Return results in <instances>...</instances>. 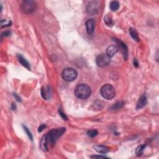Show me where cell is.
I'll return each instance as SVG.
<instances>
[{
	"instance_id": "ba28073f",
	"label": "cell",
	"mask_w": 159,
	"mask_h": 159,
	"mask_svg": "<svg viewBox=\"0 0 159 159\" xmlns=\"http://www.w3.org/2000/svg\"><path fill=\"white\" fill-rule=\"evenodd\" d=\"M114 41H115L116 42H117V44L118 45V49H120L121 50V51L123 53V55H124V59L126 60L128 59V47H127L126 45L123 42L121 41L119 39H117L114 38Z\"/></svg>"
},
{
	"instance_id": "cb8c5ba5",
	"label": "cell",
	"mask_w": 159,
	"mask_h": 159,
	"mask_svg": "<svg viewBox=\"0 0 159 159\" xmlns=\"http://www.w3.org/2000/svg\"><path fill=\"white\" fill-rule=\"evenodd\" d=\"M45 128H46V125H45V124H42V125H41L39 127V128H38V132H42V130H43Z\"/></svg>"
},
{
	"instance_id": "6da1fadb",
	"label": "cell",
	"mask_w": 159,
	"mask_h": 159,
	"mask_svg": "<svg viewBox=\"0 0 159 159\" xmlns=\"http://www.w3.org/2000/svg\"><path fill=\"white\" fill-rule=\"evenodd\" d=\"M66 129L64 128L59 129H54L50 130L48 133L44 135L42 137L40 146L41 149L44 152H47L51 147L55 144L56 141L58 140L60 137L65 132Z\"/></svg>"
},
{
	"instance_id": "8fae6325",
	"label": "cell",
	"mask_w": 159,
	"mask_h": 159,
	"mask_svg": "<svg viewBox=\"0 0 159 159\" xmlns=\"http://www.w3.org/2000/svg\"><path fill=\"white\" fill-rule=\"evenodd\" d=\"M119 51V49L117 45H111L106 49V55L109 57L112 58L116 53Z\"/></svg>"
},
{
	"instance_id": "484cf974",
	"label": "cell",
	"mask_w": 159,
	"mask_h": 159,
	"mask_svg": "<svg viewBox=\"0 0 159 159\" xmlns=\"http://www.w3.org/2000/svg\"><path fill=\"white\" fill-rule=\"evenodd\" d=\"M10 35H11V32L9 31H5L2 34L3 36H10Z\"/></svg>"
},
{
	"instance_id": "603a6c76",
	"label": "cell",
	"mask_w": 159,
	"mask_h": 159,
	"mask_svg": "<svg viewBox=\"0 0 159 159\" xmlns=\"http://www.w3.org/2000/svg\"><path fill=\"white\" fill-rule=\"evenodd\" d=\"M59 114H60V116H61V117H62L63 119H64V120H67V119H68V118L67 117V116L65 115V113L63 112L61 110V109H59Z\"/></svg>"
},
{
	"instance_id": "8992f818",
	"label": "cell",
	"mask_w": 159,
	"mask_h": 159,
	"mask_svg": "<svg viewBox=\"0 0 159 159\" xmlns=\"http://www.w3.org/2000/svg\"><path fill=\"white\" fill-rule=\"evenodd\" d=\"M100 9V3L96 1L90 2L86 6V12L90 15H95Z\"/></svg>"
},
{
	"instance_id": "9a60e30c",
	"label": "cell",
	"mask_w": 159,
	"mask_h": 159,
	"mask_svg": "<svg viewBox=\"0 0 159 159\" xmlns=\"http://www.w3.org/2000/svg\"><path fill=\"white\" fill-rule=\"evenodd\" d=\"M17 58L18 59L19 62L21 63V65L23 66H24V67H26L27 69H28L29 70H31V65L29 64V63L26 60L24 59L23 57L21 55H17Z\"/></svg>"
},
{
	"instance_id": "5b68a950",
	"label": "cell",
	"mask_w": 159,
	"mask_h": 159,
	"mask_svg": "<svg viewBox=\"0 0 159 159\" xmlns=\"http://www.w3.org/2000/svg\"><path fill=\"white\" fill-rule=\"evenodd\" d=\"M21 8L24 13L27 14L33 13L37 8V3L33 0H25L22 3Z\"/></svg>"
},
{
	"instance_id": "e0dca14e",
	"label": "cell",
	"mask_w": 159,
	"mask_h": 159,
	"mask_svg": "<svg viewBox=\"0 0 159 159\" xmlns=\"http://www.w3.org/2000/svg\"><path fill=\"white\" fill-rule=\"evenodd\" d=\"M129 34L130 35V37H131L134 41H136L137 42H139L140 39L139 37L138 34H137V32L135 29H133V28H130L129 29Z\"/></svg>"
},
{
	"instance_id": "2e32d148",
	"label": "cell",
	"mask_w": 159,
	"mask_h": 159,
	"mask_svg": "<svg viewBox=\"0 0 159 159\" xmlns=\"http://www.w3.org/2000/svg\"><path fill=\"white\" fill-rule=\"evenodd\" d=\"M104 21L106 24V25L109 26V27L112 26L114 24V21H113L112 17L110 14H108V15L105 16L104 18Z\"/></svg>"
},
{
	"instance_id": "83f0119b",
	"label": "cell",
	"mask_w": 159,
	"mask_h": 159,
	"mask_svg": "<svg viewBox=\"0 0 159 159\" xmlns=\"http://www.w3.org/2000/svg\"><path fill=\"white\" fill-rule=\"evenodd\" d=\"M13 95H14V96H15V98L16 99V100L17 101H19V102L21 101V98L16 93H14Z\"/></svg>"
},
{
	"instance_id": "52a82bcc",
	"label": "cell",
	"mask_w": 159,
	"mask_h": 159,
	"mask_svg": "<svg viewBox=\"0 0 159 159\" xmlns=\"http://www.w3.org/2000/svg\"><path fill=\"white\" fill-rule=\"evenodd\" d=\"M111 62V58L106 54L99 55L96 59V63L98 67H105L108 66Z\"/></svg>"
},
{
	"instance_id": "d4e9b609",
	"label": "cell",
	"mask_w": 159,
	"mask_h": 159,
	"mask_svg": "<svg viewBox=\"0 0 159 159\" xmlns=\"http://www.w3.org/2000/svg\"><path fill=\"white\" fill-rule=\"evenodd\" d=\"M91 158H106V157L102 156V155H91Z\"/></svg>"
},
{
	"instance_id": "ffe728a7",
	"label": "cell",
	"mask_w": 159,
	"mask_h": 159,
	"mask_svg": "<svg viewBox=\"0 0 159 159\" xmlns=\"http://www.w3.org/2000/svg\"><path fill=\"white\" fill-rule=\"evenodd\" d=\"M124 105V103L123 101H118L117 103L114 104V105L111 108V110H117V109L122 108Z\"/></svg>"
},
{
	"instance_id": "4316f807",
	"label": "cell",
	"mask_w": 159,
	"mask_h": 159,
	"mask_svg": "<svg viewBox=\"0 0 159 159\" xmlns=\"http://www.w3.org/2000/svg\"><path fill=\"white\" fill-rule=\"evenodd\" d=\"M133 63H134V66L137 68V67H139V63L137 62V61L136 59H134V61H133Z\"/></svg>"
},
{
	"instance_id": "277c9868",
	"label": "cell",
	"mask_w": 159,
	"mask_h": 159,
	"mask_svg": "<svg viewBox=\"0 0 159 159\" xmlns=\"http://www.w3.org/2000/svg\"><path fill=\"white\" fill-rule=\"evenodd\" d=\"M78 76V73L75 69L73 68H66L63 70L62 77L67 82H72L75 80Z\"/></svg>"
},
{
	"instance_id": "9c48e42d",
	"label": "cell",
	"mask_w": 159,
	"mask_h": 159,
	"mask_svg": "<svg viewBox=\"0 0 159 159\" xmlns=\"http://www.w3.org/2000/svg\"><path fill=\"white\" fill-rule=\"evenodd\" d=\"M95 21L93 19H88L86 22V31L88 34H91L94 31L95 27Z\"/></svg>"
},
{
	"instance_id": "7c38bea8",
	"label": "cell",
	"mask_w": 159,
	"mask_h": 159,
	"mask_svg": "<svg viewBox=\"0 0 159 159\" xmlns=\"http://www.w3.org/2000/svg\"><path fill=\"white\" fill-rule=\"evenodd\" d=\"M104 106V103L101 100H98L95 101L94 103L91 106V109H92L94 111H99L101 110Z\"/></svg>"
},
{
	"instance_id": "d6986e66",
	"label": "cell",
	"mask_w": 159,
	"mask_h": 159,
	"mask_svg": "<svg viewBox=\"0 0 159 159\" xmlns=\"http://www.w3.org/2000/svg\"><path fill=\"white\" fill-rule=\"evenodd\" d=\"M109 8L112 11H116L119 8V3L117 1H112L109 4Z\"/></svg>"
},
{
	"instance_id": "44dd1931",
	"label": "cell",
	"mask_w": 159,
	"mask_h": 159,
	"mask_svg": "<svg viewBox=\"0 0 159 159\" xmlns=\"http://www.w3.org/2000/svg\"><path fill=\"white\" fill-rule=\"evenodd\" d=\"M98 134V130H96V129H91V130H88V131L87 132L88 136L90 137H91V138H93V137L96 136Z\"/></svg>"
},
{
	"instance_id": "7402d4cb",
	"label": "cell",
	"mask_w": 159,
	"mask_h": 159,
	"mask_svg": "<svg viewBox=\"0 0 159 159\" xmlns=\"http://www.w3.org/2000/svg\"><path fill=\"white\" fill-rule=\"evenodd\" d=\"M23 128H24V131H25V132L27 134V136L29 137V138L31 140H33V135H32L31 132H30V130H29V129H28V128H27V127L24 126H23Z\"/></svg>"
},
{
	"instance_id": "f1b7e54d",
	"label": "cell",
	"mask_w": 159,
	"mask_h": 159,
	"mask_svg": "<svg viewBox=\"0 0 159 159\" xmlns=\"http://www.w3.org/2000/svg\"><path fill=\"white\" fill-rule=\"evenodd\" d=\"M11 109H13V110H16V105L14 104V103H13L12 104H11Z\"/></svg>"
},
{
	"instance_id": "7a4b0ae2",
	"label": "cell",
	"mask_w": 159,
	"mask_h": 159,
	"mask_svg": "<svg viewBox=\"0 0 159 159\" xmlns=\"http://www.w3.org/2000/svg\"><path fill=\"white\" fill-rule=\"evenodd\" d=\"M91 93V88L86 84L82 83L77 85L74 90L75 96L79 99L85 100L90 96Z\"/></svg>"
},
{
	"instance_id": "ac0fdd59",
	"label": "cell",
	"mask_w": 159,
	"mask_h": 159,
	"mask_svg": "<svg viewBox=\"0 0 159 159\" xmlns=\"http://www.w3.org/2000/svg\"><path fill=\"white\" fill-rule=\"evenodd\" d=\"M146 147V144H142L140 145V146L137 147V148L136 150V154L137 155V156L140 157L143 154L144 150Z\"/></svg>"
},
{
	"instance_id": "3957f363",
	"label": "cell",
	"mask_w": 159,
	"mask_h": 159,
	"mask_svg": "<svg viewBox=\"0 0 159 159\" xmlns=\"http://www.w3.org/2000/svg\"><path fill=\"white\" fill-rule=\"evenodd\" d=\"M100 93L101 96L106 100H110L114 98L116 95V90L111 84H106L101 87Z\"/></svg>"
},
{
	"instance_id": "5bb4252c",
	"label": "cell",
	"mask_w": 159,
	"mask_h": 159,
	"mask_svg": "<svg viewBox=\"0 0 159 159\" xmlns=\"http://www.w3.org/2000/svg\"><path fill=\"white\" fill-rule=\"evenodd\" d=\"M93 148L97 152L100 154H106L110 151V149H109V147L104 146H102V145H100V146H94Z\"/></svg>"
},
{
	"instance_id": "4fadbf2b",
	"label": "cell",
	"mask_w": 159,
	"mask_h": 159,
	"mask_svg": "<svg viewBox=\"0 0 159 159\" xmlns=\"http://www.w3.org/2000/svg\"><path fill=\"white\" fill-rule=\"evenodd\" d=\"M147 97L144 94L142 96H140L139 100H138V101H137L136 104V109H140L141 108H142L147 104Z\"/></svg>"
},
{
	"instance_id": "30bf717a",
	"label": "cell",
	"mask_w": 159,
	"mask_h": 159,
	"mask_svg": "<svg viewBox=\"0 0 159 159\" xmlns=\"http://www.w3.org/2000/svg\"><path fill=\"white\" fill-rule=\"evenodd\" d=\"M41 93L42 98H43L44 100H47L51 98V96L52 94V90L49 86H47L45 88L42 87L41 88Z\"/></svg>"
}]
</instances>
